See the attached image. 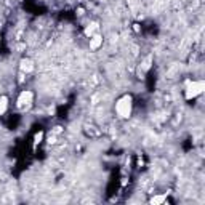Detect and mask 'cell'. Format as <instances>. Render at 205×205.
<instances>
[{"mask_svg":"<svg viewBox=\"0 0 205 205\" xmlns=\"http://www.w3.org/2000/svg\"><path fill=\"white\" fill-rule=\"evenodd\" d=\"M116 112L120 119H128L132 116V96L130 95H124L119 98L116 102Z\"/></svg>","mask_w":205,"mask_h":205,"instance_id":"obj_1","label":"cell"},{"mask_svg":"<svg viewBox=\"0 0 205 205\" xmlns=\"http://www.w3.org/2000/svg\"><path fill=\"white\" fill-rule=\"evenodd\" d=\"M204 92V82L197 80V82H188L186 87V100H192V98L199 96Z\"/></svg>","mask_w":205,"mask_h":205,"instance_id":"obj_2","label":"cell"},{"mask_svg":"<svg viewBox=\"0 0 205 205\" xmlns=\"http://www.w3.org/2000/svg\"><path fill=\"white\" fill-rule=\"evenodd\" d=\"M32 98H34V93L31 92V90H24V92L19 93L18 96V106L19 108H23V106H29L31 102H32Z\"/></svg>","mask_w":205,"mask_h":205,"instance_id":"obj_3","label":"cell"},{"mask_svg":"<svg viewBox=\"0 0 205 205\" xmlns=\"http://www.w3.org/2000/svg\"><path fill=\"white\" fill-rule=\"evenodd\" d=\"M19 69L23 71V72L29 74L34 71V61L29 60V58H24V60H21V63H19Z\"/></svg>","mask_w":205,"mask_h":205,"instance_id":"obj_4","label":"cell"},{"mask_svg":"<svg viewBox=\"0 0 205 205\" xmlns=\"http://www.w3.org/2000/svg\"><path fill=\"white\" fill-rule=\"evenodd\" d=\"M101 45H102V37L100 34H95L90 37V48L92 50H98Z\"/></svg>","mask_w":205,"mask_h":205,"instance_id":"obj_5","label":"cell"},{"mask_svg":"<svg viewBox=\"0 0 205 205\" xmlns=\"http://www.w3.org/2000/svg\"><path fill=\"white\" fill-rule=\"evenodd\" d=\"M98 27H100V26H98V23H92L90 26L85 27V35H87V37H92V35H95V32L98 31Z\"/></svg>","mask_w":205,"mask_h":205,"instance_id":"obj_6","label":"cell"},{"mask_svg":"<svg viewBox=\"0 0 205 205\" xmlns=\"http://www.w3.org/2000/svg\"><path fill=\"white\" fill-rule=\"evenodd\" d=\"M7 108H8V98L0 96V116L7 112Z\"/></svg>","mask_w":205,"mask_h":205,"instance_id":"obj_7","label":"cell"},{"mask_svg":"<svg viewBox=\"0 0 205 205\" xmlns=\"http://www.w3.org/2000/svg\"><path fill=\"white\" fill-rule=\"evenodd\" d=\"M165 199H167V196H165V194H164V196H156V197H152V199H151V204H152V205H156V204H162Z\"/></svg>","mask_w":205,"mask_h":205,"instance_id":"obj_8","label":"cell"},{"mask_svg":"<svg viewBox=\"0 0 205 205\" xmlns=\"http://www.w3.org/2000/svg\"><path fill=\"white\" fill-rule=\"evenodd\" d=\"M151 63H152V55H148L146 60H144V63H143V69L148 71L149 68H151Z\"/></svg>","mask_w":205,"mask_h":205,"instance_id":"obj_9","label":"cell"},{"mask_svg":"<svg viewBox=\"0 0 205 205\" xmlns=\"http://www.w3.org/2000/svg\"><path fill=\"white\" fill-rule=\"evenodd\" d=\"M42 138H43V133H42V132L35 133V136H34V143H35V144H39V143L42 141Z\"/></svg>","mask_w":205,"mask_h":205,"instance_id":"obj_10","label":"cell"},{"mask_svg":"<svg viewBox=\"0 0 205 205\" xmlns=\"http://www.w3.org/2000/svg\"><path fill=\"white\" fill-rule=\"evenodd\" d=\"M138 3H140V0H128V5H130V8H132V10L136 8Z\"/></svg>","mask_w":205,"mask_h":205,"instance_id":"obj_11","label":"cell"},{"mask_svg":"<svg viewBox=\"0 0 205 205\" xmlns=\"http://www.w3.org/2000/svg\"><path fill=\"white\" fill-rule=\"evenodd\" d=\"M63 132V128L61 127H55V130H53V135H58V133H61Z\"/></svg>","mask_w":205,"mask_h":205,"instance_id":"obj_12","label":"cell"},{"mask_svg":"<svg viewBox=\"0 0 205 205\" xmlns=\"http://www.w3.org/2000/svg\"><path fill=\"white\" fill-rule=\"evenodd\" d=\"M48 143H50V144H55V143H56V138H55V135L48 138Z\"/></svg>","mask_w":205,"mask_h":205,"instance_id":"obj_13","label":"cell"},{"mask_svg":"<svg viewBox=\"0 0 205 205\" xmlns=\"http://www.w3.org/2000/svg\"><path fill=\"white\" fill-rule=\"evenodd\" d=\"M183 2H186V0H183Z\"/></svg>","mask_w":205,"mask_h":205,"instance_id":"obj_14","label":"cell"}]
</instances>
